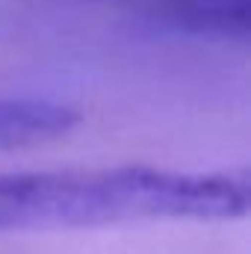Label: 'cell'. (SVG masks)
Returning <instances> with one entry per match:
<instances>
[{"label": "cell", "mask_w": 251, "mask_h": 254, "mask_svg": "<svg viewBox=\"0 0 251 254\" xmlns=\"http://www.w3.org/2000/svg\"><path fill=\"white\" fill-rule=\"evenodd\" d=\"M249 172L101 166L0 175V234L71 231L151 219H240Z\"/></svg>", "instance_id": "cell-1"}, {"label": "cell", "mask_w": 251, "mask_h": 254, "mask_svg": "<svg viewBox=\"0 0 251 254\" xmlns=\"http://www.w3.org/2000/svg\"><path fill=\"white\" fill-rule=\"evenodd\" d=\"M145 27L216 39V42H249L251 0H101Z\"/></svg>", "instance_id": "cell-2"}, {"label": "cell", "mask_w": 251, "mask_h": 254, "mask_svg": "<svg viewBox=\"0 0 251 254\" xmlns=\"http://www.w3.org/2000/svg\"><path fill=\"white\" fill-rule=\"evenodd\" d=\"M77 125L80 113L63 101L0 98V151L63 139Z\"/></svg>", "instance_id": "cell-3"}]
</instances>
